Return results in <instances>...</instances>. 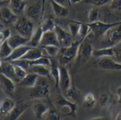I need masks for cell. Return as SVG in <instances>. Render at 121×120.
<instances>
[{
  "label": "cell",
  "mask_w": 121,
  "mask_h": 120,
  "mask_svg": "<svg viewBox=\"0 0 121 120\" xmlns=\"http://www.w3.org/2000/svg\"><path fill=\"white\" fill-rule=\"evenodd\" d=\"M50 88L48 82L45 79H39L36 85L32 88L30 93V97L31 99H43L49 98Z\"/></svg>",
  "instance_id": "4"
},
{
  "label": "cell",
  "mask_w": 121,
  "mask_h": 120,
  "mask_svg": "<svg viewBox=\"0 0 121 120\" xmlns=\"http://www.w3.org/2000/svg\"><path fill=\"white\" fill-rule=\"evenodd\" d=\"M83 40V39L76 40L74 42H72L69 46L62 47L60 48L58 53V62L60 65L65 66L77 58L79 47Z\"/></svg>",
  "instance_id": "1"
},
{
  "label": "cell",
  "mask_w": 121,
  "mask_h": 120,
  "mask_svg": "<svg viewBox=\"0 0 121 120\" xmlns=\"http://www.w3.org/2000/svg\"><path fill=\"white\" fill-rule=\"evenodd\" d=\"M13 48L10 46L8 40L4 42L1 46H0V58L5 60L7 58H9L12 53Z\"/></svg>",
  "instance_id": "33"
},
{
  "label": "cell",
  "mask_w": 121,
  "mask_h": 120,
  "mask_svg": "<svg viewBox=\"0 0 121 120\" xmlns=\"http://www.w3.org/2000/svg\"><path fill=\"white\" fill-rule=\"evenodd\" d=\"M83 0H70V2L71 4H78L79 2H82Z\"/></svg>",
  "instance_id": "50"
},
{
  "label": "cell",
  "mask_w": 121,
  "mask_h": 120,
  "mask_svg": "<svg viewBox=\"0 0 121 120\" xmlns=\"http://www.w3.org/2000/svg\"><path fill=\"white\" fill-rule=\"evenodd\" d=\"M9 62H11L14 65H17V66H21V68L25 70L26 71H29V70L30 68V61H27V60H25L23 58L15 60V61H9Z\"/></svg>",
  "instance_id": "39"
},
{
  "label": "cell",
  "mask_w": 121,
  "mask_h": 120,
  "mask_svg": "<svg viewBox=\"0 0 121 120\" xmlns=\"http://www.w3.org/2000/svg\"><path fill=\"white\" fill-rule=\"evenodd\" d=\"M111 102V97L108 93L103 92L99 95V103L101 107H107Z\"/></svg>",
  "instance_id": "41"
},
{
  "label": "cell",
  "mask_w": 121,
  "mask_h": 120,
  "mask_svg": "<svg viewBox=\"0 0 121 120\" xmlns=\"http://www.w3.org/2000/svg\"><path fill=\"white\" fill-rule=\"evenodd\" d=\"M89 120H111L108 117H104V116H101V117H95L93 119H91Z\"/></svg>",
  "instance_id": "48"
},
{
  "label": "cell",
  "mask_w": 121,
  "mask_h": 120,
  "mask_svg": "<svg viewBox=\"0 0 121 120\" xmlns=\"http://www.w3.org/2000/svg\"><path fill=\"white\" fill-rule=\"evenodd\" d=\"M0 113H1V107H0Z\"/></svg>",
  "instance_id": "55"
},
{
  "label": "cell",
  "mask_w": 121,
  "mask_h": 120,
  "mask_svg": "<svg viewBox=\"0 0 121 120\" xmlns=\"http://www.w3.org/2000/svg\"><path fill=\"white\" fill-rule=\"evenodd\" d=\"M115 49L116 48L114 47L95 48L92 51V56L97 58H101L104 57L112 58L113 54H114Z\"/></svg>",
  "instance_id": "24"
},
{
  "label": "cell",
  "mask_w": 121,
  "mask_h": 120,
  "mask_svg": "<svg viewBox=\"0 0 121 120\" xmlns=\"http://www.w3.org/2000/svg\"><path fill=\"white\" fill-rule=\"evenodd\" d=\"M117 102L119 103H121V86L117 88Z\"/></svg>",
  "instance_id": "46"
},
{
  "label": "cell",
  "mask_w": 121,
  "mask_h": 120,
  "mask_svg": "<svg viewBox=\"0 0 121 120\" xmlns=\"http://www.w3.org/2000/svg\"><path fill=\"white\" fill-rule=\"evenodd\" d=\"M100 17V12L97 7H94V8H91V10L89 12L88 14V19L89 23H93V22H96L98 21Z\"/></svg>",
  "instance_id": "37"
},
{
  "label": "cell",
  "mask_w": 121,
  "mask_h": 120,
  "mask_svg": "<svg viewBox=\"0 0 121 120\" xmlns=\"http://www.w3.org/2000/svg\"><path fill=\"white\" fill-rule=\"evenodd\" d=\"M4 1H6V0H0V2H4Z\"/></svg>",
  "instance_id": "54"
},
{
  "label": "cell",
  "mask_w": 121,
  "mask_h": 120,
  "mask_svg": "<svg viewBox=\"0 0 121 120\" xmlns=\"http://www.w3.org/2000/svg\"><path fill=\"white\" fill-rule=\"evenodd\" d=\"M97 65L100 69L110 71L121 70V63L116 62L112 58L104 57L98 58Z\"/></svg>",
  "instance_id": "8"
},
{
  "label": "cell",
  "mask_w": 121,
  "mask_h": 120,
  "mask_svg": "<svg viewBox=\"0 0 121 120\" xmlns=\"http://www.w3.org/2000/svg\"><path fill=\"white\" fill-rule=\"evenodd\" d=\"M51 5L53 12H54L56 16L60 17H66L70 14V12L67 7L58 4V3L55 2L54 0H51Z\"/></svg>",
  "instance_id": "26"
},
{
  "label": "cell",
  "mask_w": 121,
  "mask_h": 120,
  "mask_svg": "<svg viewBox=\"0 0 121 120\" xmlns=\"http://www.w3.org/2000/svg\"><path fill=\"white\" fill-rule=\"evenodd\" d=\"M16 103L14 100L9 97H5L0 101V107H1V113L8 114L14 108Z\"/></svg>",
  "instance_id": "27"
},
{
  "label": "cell",
  "mask_w": 121,
  "mask_h": 120,
  "mask_svg": "<svg viewBox=\"0 0 121 120\" xmlns=\"http://www.w3.org/2000/svg\"><path fill=\"white\" fill-rule=\"evenodd\" d=\"M33 27L34 24L32 20L27 17H18L17 21L14 24V28L19 34L29 39L33 33Z\"/></svg>",
  "instance_id": "5"
},
{
  "label": "cell",
  "mask_w": 121,
  "mask_h": 120,
  "mask_svg": "<svg viewBox=\"0 0 121 120\" xmlns=\"http://www.w3.org/2000/svg\"><path fill=\"white\" fill-rule=\"evenodd\" d=\"M41 48L46 51V53L50 58H55V56L58 54L60 51V47L56 46H41Z\"/></svg>",
  "instance_id": "35"
},
{
  "label": "cell",
  "mask_w": 121,
  "mask_h": 120,
  "mask_svg": "<svg viewBox=\"0 0 121 120\" xmlns=\"http://www.w3.org/2000/svg\"><path fill=\"white\" fill-rule=\"evenodd\" d=\"M112 58L114 60V61L119 63H121V48H116L114 54L112 57Z\"/></svg>",
  "instance_id": "45"
},
{
  "label": "cell",
  "mask_w": 121,
  "mask_h": 120,
  "mask_svg": "<svg viewBox=\"0 0 121 120\" xmlns=\"http://www.w3.org/2000/svg\"><path fill=\"white\" fill-rule=\"evenodd\" d=\"M58 61L54 58H51V65H50V73L52 77L54 79L55 87L58 91H60L59 87L60 80V69H59Z\"/></svg>",
  "instance_id": "17"
},
{
  "label": "cell",
  "mask_w": 121,
  "mask_h": 120,
  "mask_svg": "<svg viewBox=\"0 0 121 120\" xmlns=\"http://www.w3.org/2000/svg\"><path fill=\"white\" fill-rule=\"evenodd\" d=\"M0 88L9 96H13L15 92V82L11 79L0 73Z\"/></svg>",
  "instance_id": "11"
},
{
  "label": "cell",
  "mask_w": 121,
  "mask_h": 120,
  "mask_svg": "<svg viewBox=\"0 0 121 120\" xmlns=\"http://www.w3.org/2000/svg\"><path fill=\"white\" fill-rule=\"evenodd\" d=\"M55 32L56 33L57 37L59 41L60 46L62 47H67L72 43V36L70 33V32H67L64 29H63L59 25H55Z\"/></svg>",
  "instance_id": "12"
},
{
  "label": "cell",
  "mask_w": 121,
  "mask_h": 120,
  "mask_svg": "<svg viewBox=\"0 0 121 120\" xmlns=\"http://www.w3.org/2000/svg\"><path fill=\"white\" fill-rule=\"evenodd\" d=\"M115 120H121V110H120V112L117 114Z\"/></svg>",
  "instance_id": "51"
},
{
  "label": "cell",
  "mask_w": 121,
  "mask_h": 120,
  "mask_svg": "<svg viewBox=\"0 0 121 120\" xmlns=\"http://www.w3.org/2000/svg\"><path fill=\"white\" fill-rule=\"evenodd\" d=\"M10 8L16 14H21L24 11L26 2L24 0H9Z\"/></svg>",
  "instance_id": "28"
},
{
  "label": "cell",
  "mask_w": 121,
  "mask_h": 120,
  "mask_svg": "<svg viewBox=\"0 0 121 120\" xmlns=\"http://www.w3.org/2000/svg\"><path fill=\"white\" fill-rule=\"evenodd\" d=\"M59 69H60L59 87H60V91H62L65 94L70 86L72 76H70L69 71H68L67 68L65 66L60 65Z\"/></svg>",
  "instance_id": "9"
},
{
  "label": "cell",
  "mask_w": 121,
  "mask_h": 120,
  "mask_svg": "<svg viewBox=\"0 0 121 120\" xmlns=\"http://www.w3.org/2000/svg\"><path fill=\"white\" fill-rule=\"evenodd\" d=\"M14 68L15 76H16V77L17 78V79L19 81L22 80L26 76V74H27V71H26L25 70L21 68V66H17V65H14Z\"/></svg>",
  "instance_id": "42"
},
{
  "label": "cell",
  "mask_w": 121,
  "mask_h": 120,
  "mask_svg": "<svg viewBox=\"0 0 121 120\" xmlns=\"http://www.w3.org/2000/svg\"><path fill=\"white\" fill-rule=\"evenodd\" d=\"M110 7L112 10L121 11V0H111L110 2Z\"/></svg>",
  "instance_id": "44"
},
{
  "label": "cell",
  "mask_w": 121,
  "mask_h": 120,
  "mask_svg": "<svg viewBox=\"0 0 121 120\" xmlns=\"http://www.w3.org/2000/svg\"><path fill=\"white\" fill-rule=\"evenodd\" d=\"M11 30L8 28L2 29L0 30V46L6 40L9 39L11 37Z\"/></svg>",
  "instance_id": "43"
},
{
  "label": "cell",
  "mask_w": 121,
  "mask_h": 120,
  "mask_svg": "<svg viewBox=\"0 0 121 120\" xmlns=\"http://www.w3.org/2000/svg\"><path fill=\"white\" fill-rule=\"evenodd\" d=\"M54 1L57 3H58L60 5H62L65 6L66 4H67L69 5V3H68V0H54Z\"/></svg>",
  "instance_id": "47"
},
{
  "label": "cell",
  "mask_w": 121,
  "mask_h": 120,
  "mask_svg": "<svg viewBox=\"0 0 121 120\" xmlns=\"http://www.w3.org/2000/svg\"><path fill=\"white\" fill-rule=\"evenodd\" d=\"M87 24L89 26L95 36L96 38H99V37L103 36L110 29L121 24V21L113 22V23H104V22L98 21L96 22H93V23H87Z\"/></svg>",
  "instance_id": "7"
},
{
  "label": "cell",
  "mask_w": 121,
  "mask_h": 120,
  "mask_svg": "<svg viewBox=\"0 0 121 120\" xmlns=\"http://www.w3.org/2000/svg\"><path fill=\"white\" fill-rule=\"evenodd\" d=\"M96 103V99L95 97L92 93H87L84 96L82 101V107H84L87 110H91L92 109L94 108Z\"/></svg>",
  "instance_id": "29"
},
{
  "label": "cell",
  "mask_w": 121,
  "mask_h": 120,
  "mask_svg": "<svg viewBox=\"0 0 121 120\" xmlns=\"http://www.w3.org/2000/svg\"><path fill=\"white\" fill-rule=\"evenodd\" d=\"M42 13V2H36L30 5L26 9V17L31 20L40 19Z\"/></svg>",
  "instance_id": "18"
},
{
  "label": "cell",
  "mask_w": 121,
  "mask_h": 120,
  "mask_svg": "<svg viewBox=\"0 0 121 120\" xmlns=\"http://www.w3.org/2000/svg\"><path fill=\"white\" fill-rule=\"evenodd\" d=\"M56 105L59 109H62L64 107H67L70 110L69 112L64 114V117L66 116H72L74 119H77V112L78 110V104L77 103L71 102L68 100L65 96H64L61 91H58V95L56 97Z\"/></svg>",
  "instance_id": "6"
},
{
  "label": "cell",
  "mask_w": 121,
  "mask_h": 120,
  "mask_svg": "<svg viewBox=\"0 0 121 120\" xmlns=\"http://www.w3.org/2000/svg\"><path fill=\"white\" fill-rule=\"evenodd\" d=\"M49 108H50V105L47 102L41 100L40 99H36V100L34 102L33 105V110L35 115V117L37 119L41 120L43 119L45 113L48 112Z\"/></svg>",
  "instance_id": "14"
},
{
  "label": "cell",
  "mask_w": 121,
  "mask_h": 120,
  "mask_svg": "<svg viewBox=\"0 0 121 120\" xmlns=\"http://www.w3.org/2000/svg\"><path fill=\"white\" fill-rule=\"evenodd\" d=\"M18 19L17 15L10 8L2 6L0 8V21L6 24H15Z\"/></svg>",
  "instance_id": "13"
},
{
  "label": "cell",
  "mask_w": 121,
  "mask_h": 120,
  "mask_svg": "<svg viewBox=\"0 0 121 120\" xmlns=\"http://www.w3.org/2000/svg\"><path fill=\"white\" fill-rule=\"evenodd\" d=\"M55 19L52 15H48L45 18V20L42 22L40 26L42 29H43V32H47V31H51L54 30L55 27Z\"/></svg>",
  "instance_id": "31"
},
{
  "label": "cell",
  "mask_w": 121,
  "mask_h": 120,
  "mask_svg": "<svg viewBox=\"0 0 121 120\" xmlns=\"http://www.w3.org/2000/svg\"><path fill=\"white\" fill-rule=\"evenodd\" d=\"M43 51L39 48H31L30 49L26 52V53L23 56V59L27 60V61H32L34 60H36L41 57H43Z\"/></svg>",
  "instance_id": "30"
},
{
  "label": "cell",
  "mask_w": 121,
  "mask_h": 120,
  "mask_svg": "<svg viewBox=\"0 0 121 120\" xmlns=\"http://www.w3.org/2000/svg\"><path fill=\"white\" fill-rule=\"evenodd\" d=\"M38 79H39V76L37 74L30 73L26 74V76L18 82L17 85L21 87L32 88L36 85Z\"/></svg>",
  "instance_id": "19"
},
{
  "label": "cell",
  "mask_w": 121,
  "mask_h": 120,
  "mask_svg": "<svg viewBox=\"0 0 121 120\" xmlns=\"http://www.w3.org/2000/svg\"><path fill=\"white\" fill-rule=\"evenodd\" d=\"M92 51L93 48L92 45L87 41L86 39H85L79 47L77 59H76L75 68L78 69L83 64H85L87 61L92 56Z\"/></svg>",
  "instance_id": "3"
},
{
  "label": "cell",
  "mask_w": 121,
  "mask_h": 120,
  "mask_svg": "<svg viewBox=\"0 0 121 120\" xmlns=\"http://www.w3.org/2000/svg\"><path fill=\"white\" fill-rule=\"evenodd\" d=\"M30 66L33 65H43L45 66H50L51 65V58L50 57H45L43 56L39 58H38L34 61H30Z\"/></svg>",
  "instance_id": "34"
},
{
  "label": "cell",
  "mask_w": 121,
  "mask_h": 120,
  "mask_svg": "<svg viewBox=\"0 0 121 120\" xmlns=\"http://www.w3.org/2000/svg\"><path fill=\"white\" fill-rule=\"evenodd\" d=\"M30 48H31V47L27 46V45H25V46H22L14 48V49H13L12 53L11 54L9 57L7 58L5 60H3V61H15V60L21 59L23 58V56H24L26 52L30 49Z\"/></svg>",
  "instance_id": "20"
},
{
  "label": "cell",
  "mask_w": 121,
  "mask_h": 120,
  "mask_svg": "<svg viewBox=\"0 0 121 120\" xmlns=\"http://www.w3.org/2000/svg\"><path fill=\"white\" fill-rule=\"evenodd\" d=\"M0 73L5 75L7 77L11 79L17 84L20 82L17 79L16 76H15L14 65L9 61H2V65L0 66Z\"/></svg>",
  "instance_id": "16"
},
{
  "label": "cell",
  "mask_w": 121,
  "mask_h": 120,
  "mask_svg": "<svg viewBox=\"0 0 121 120\" xmlns=\"http://www.w3.org/2000/svg\"><path fill=\"white\" fill-rule=\"evenodd\" d=\"M29 72L36 73L39 76H41V77L52 79L50 70L47 68V66H43V65H33L30 66Z\"/></svg>",
  "instance_id": "25"
},
{
  "label": "cell",
  "mask_w": 121,
  "mask_h": 120,
  "mask_svg": "<svg viewBox=\"0 0 121 120\" xmlns=\"http://www.w3.org/2000/svg\"><path fill=\"white\" fill-rule=\"evenodd\" d=\"M48 102H49V105H50V108H49L48 113L45 120H61V119L64 116H61L60 115V113L57 110V109L52 103L49 99H48Z\"/></svg>",
  "instance_id": "32"
},
{
  "label": "cell",
  "mask_w": 121,
  "mask_h": 120,
  "mask_svg": "<svg viewBox=\"0 0 121 120\" xmlns=\"http://www.w3.org/2000/svg\"><path fill=\"white\" fill-rule=\"evenodd\" d=\"M100 48L114 47L121 42V24L110 29L109 30L102 36Z\"/></svg>",
  "instance_id": "2"
},
{
  "label": "cell",
  "mask_w": 121,
  "mask_h": 120,
  "mask_svg": "<svg viewBox=\"0 0 121 120\" xmlns=\"http://www.w3.org/2000/svg\"><path fill=\"white\" fill-rule=\"evenodd\" d=\"M68 3H69V5H70V6H71V5H72L71 2H70V0H68Z\"/></svg>",
  "instance_id": "53"
},
{
  "label": "cell",
  "mask_w": 121,
  "mask_h": 120,
  "mask_svg": "<svg viewBox=\"0 0 121 120\" xmlns=\"http://www.w3.org/2000/svg\"><path fill=\"white\" fill-rule=\"evenodd\" d=\"M111 2V0H83L82 2L84 4L92 5L95 7H101L108 4Z\"/></svg>",
  "instance_id": "40"
},
{
  "label": "cell",
  "mask_w": 121,
  "mask_h": 120,
  "mask_svg": "<svg viewBox=\"0 0 121 120\" xmlns=\"http://www.w3.org/2000/svg\"><path fill=\"white\" fill-rule=\"evenodd\" d=\"M9 0H6V1H4V2H0V8L2 6H6L8 4H9Z\"/></svg>",
  "instance_id": "49"
},
{
  "label": "cell",
  "mask_w": 121,
  "mask_h": 120,
  "mask_svg": "<svg viewBox=\"0 0 121 120\" xmlns=\"http://www.w3.org/2000/svg\"><path fill=\"white\" fill-rule=\"evenodd\" d=\"M29 40H30L29 38H26V37H24L20 34H17V35H14L12 36H11L10 38L8 39V42H9L10 46L13 49H14V48H18L20 46L27 45Z\"/></svg>",
  "instance_id": "23"
},
{
  "label": "cell",
  "mask_w": 121,
  "mask_h": 120,
  "mask_svg": "<svg viewBox=\"0 0 121 120\" xmlns=\"http://www.w3.org/2000/svg\"><path fill=\"white\" fill-rule=\"evenodd\" d=\"M65 97L75 100L77 103L81 102V100H82L81 94L79 92V90L77 88V87H76V85L74 84V80H73V76H72V79H71L70 86L65 93Z\"/></svg>",
  "instance_id": "22"
},
{
  "label": "cell",
  "mask_w": 121,
  "mask_h": 120,
  "mask_svg": "<svg viewBox=\"0 0 121 120\" xmlns=\"http://www.w3.org/2000/svg\"><path fill=\"white\" fill-rule=\"evenodd\" d=\"M2 61H3V60H2V58H0V66L2 65Z\"/></svg>",
  "instance_id": "52"
},
{
  "label": "cell",
  "mask_w": 121,
  "mask_h": 120,
  "mask_svg": "<svg viewBox=\"0 0 121 120\" xmlns=\"http://www.w3.org/2000/svg\"><path fill=\"white\" fill-rule=\"evenodd\" d=\"M30 107V104L26 103L24 100H18L16 103L14 108L11 110L9 113L7 114L5 120H17L19 117L27 110Z\"/></svg>",
  "instance_id": "10"
},
{
  "label": "cell",
  "mask_w": 121,
  "mask_h": 120,
  "mask_svg": "<svg viewBox=\"0 0 121 120\" xmlns=\"http://www.w3.org/2000/svg\"><path fill=\"white\" fill-rule=\"evenodd\" d=\"M43 30L42 29L41 26L39 25L35 30L33 31L31 37L30 38V40L27 43V46H30L31 48H37L39 46H40V42L43 36Z\"/></svg>",
  "instance_id": "21"
},
{
  "label": "cell",
  "mask_w": 121,
  "mask_h": 120,
  "mask_svg": "<svg viewBox=\"0 0 121 120\" xmlns=\"http://www.w3.org/2000/svg\"><path fill=\"white\" fill-rule=\"evenodd\" d=\"M80 24V29H79V35L80 36L81 39H85L87 38L89 33L90 32H92V29L89 27V26L87 24V23H84V22H79Z\"/></svg>",
  "instance_id": "36"
},
{
  "label": "cell",
  "mask_w": 121,
  "mask_h": 120,
  "mask_svg": "<svg viewBox=\"0 0 121 120\" xmlns=\"http://www.w3.org/2000/svg\"><path fill=\"white\" fill-rule=\"evenodd\" d=\"M68 27H69L70 33L72 37H75L79 34V29H80V24L79 23V21H72L68 25Z\"/></svg>",
  "instance_id": "38"
},
{
  "label": "cell",
  "mask_w": 121,
  "mask_h": 120,
  "mask_svg": "<svg viewBox=\"0 0 121 120\" xmlns=\"http://www.w3.org/2000/svg\"><path fill=\"white\" fill-rule=\"evenodd\" d=\"M56 46L58 47L60 46L55 30L47 31L43 33V38H42L40 42V46Z\"/></svg>",
  "instance_id": "15"
}]
</instances>
